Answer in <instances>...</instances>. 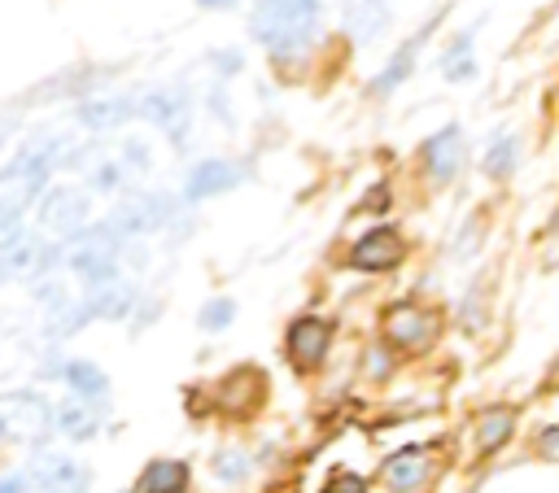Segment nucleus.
<instances>
[{"mask_svg":"<svg viewBox=\"0 0 559 493\" xmlns=\"http://www.w3.org/2000/svg\"><path fill=\"white\" fill-rule=\"evenodd\" d=\"M323 22L319 0H253L249 13V35L271 52V57H297L314 44Z\"/></svg>","mask_w":559,"mask_h":493,"instance_id":"f257e3e1","label":"nucleus"},{"mask_svg":"<svg viewBox=\"0 0 559 493\" xmlns=\"http://www.w3.org/2000/svg\"><path fill=\"white\" fill-rule=\"evenodd\" d=\"M57 428V410L39 393H0V436L39 445Z\"/></svg>","mask_w":559,"mask_h":493,"instance_id":"f03ea898","label":"nucleus"},{"mask_svg":"<svg viewBox=\"0 0 559 493\" xmlns=\"http://www.w3.org/2000/svg\"><path fill=\"white\" fill-rule=\"evenodd\" d=\"M114 253H118V240H114L109 227L79 231V236L66 244V262H70V270H74L87 288H100V284L118 279V262H114Z\"/></svg>","mask_w":559,"mask_h":493,"instance_id":"7ed1b4c3","label":"nucleus"},{"mask_svg":"<svg viewBox=\"0 0 559 493\" xmlns=\"http://www.w3.org/2000/svg\"><path fill=\"white\" fill-rule=\"evenodd\" d=\"M437 332H441V314L419 305V301H397V305L384 310V340L402 353L428 349L437 340Z\"/></svg>","mask_w":559,"mask_h":493,"instance_id":"20e7f679","label":"nucleus"},{"mask_svg":"<svg viewBox=\"0 0 559 493\" xmlns=\"http://www.w3.org/2000/svg\"><path fill=\"white\" fill-rule=\"evenodd\" d=\"M26 484H31V493H87L92 476H87V467L74 462L70 454L44 449V454H35V462H31V471H26Z\"/></svg>","mask_w":559,"mask_h":493,"instance_id":"39448f33","label":"nucleus"},{"mask_svg":"<svg viewBox=\"0 0 559 493\" xmlns=\"http://www.w3.org/2000/svg\"><path fill=\"white\" fill-rule=\"evenodd\" d=\"M135 105H140V113H144L148 122H157V127L166 131L170 144H183V140H188V131H192V109H188V92H183V87H153V92H144Z\"/></svg>","mask_w":559,"mask_h":493,"instance_id":"423d86ee","label":"nucleus"},{"mask_svg":"<svg viewBox=\"0 0 559 493\" xmlns=\"http://www.w3.org/2000/svg\"><path fill=\"white\" fill-rule=\"evenodd\" d=\"M284 349H288V362L297 371H314L328 358V349H332V323L319 318V314L293 318L288 332H284Z\"/></svg>","mask_w":559,"mask_h":493,"instance_id":"0eeeda50","label":"nucleus"},{"mask_svg":"<svg viewBox=\"0 0 559 493\" xmlns=\"http://www.w3.org/2000/svg\"><path fill=\"white\" fill-rule=\"evenodd\" d=\"M402 257H406V240H402V231H397V227H389V223L371 227V231H367V236H358V240H354V249H349V266H354V270H367V275L393 270Z\"/></svg>","mask_w":559,"mask_h":493,"instance_id":"6e6552de","label":"nucleus"},{"mask_svg":"<svg viewBox=\"0 0 559 493\" xmlns=\"http://www.w3.org/2000/svg\"><path fill=\"white\" fill-rule=\"evenodd\" d=\"M245 179V166L240 161H227V157H205L188 170L183 179V201H205V196H223L231 192L236 183Z\"/></svg>","mask_w":559,"mask_h":493,"instance_id":"1a4fd4ad","label":"nucleus"},{"mask_svg":"<svg viewBox=\"0 0 559 493\" xmlns=\"http://www.w3.org/2000/svg\"><path fill=\"white\" fill-rule=\"evenodd\" d=\"M162 223H170V201L166 196H153V192H135V196H127L114 209L109 231L114 236H135V231H153Z\"/></svg>","mask_w":559,"mask_h":493,"instance_id":"9d476101","label":"nucleus"},{"mask_svg":"<svg viewBox=\"0 0 559 493\" xmlns=\"http://www.w3.org/2000/svg\"><path fill=\"white\" fill-rule=\"evenodd\" d=\"M380 480H384L389 493H419V489L432 480V458H428V449L406 445V449L389 454L384 467H380Z\"/></svg>","mask_w":559,"mask_h":493,"instance_id":"9b49d317","label":"nucleus"},{"mask_svg":"<svg viewBox=\"0 0 559 493\" xmlns=\"http://www.w3.org/2000/svg\"><path fill=\"white\" fill-rule=\"evenodd\" d=\"M419 161H424L432 183H450L459 175V166H463V131L450 122L437 135H428L424 148H419Z\"/></svg>","mask_w":559,"mask_h":493,"instance_id":"f8f14e48","label":"nucleus"},{"mask_svg":"<svg viewBox=\"0 0 559 493\" xmlns=\"http://www.w3.org/2000/svg\"><path fill=\"white\" fill-rule=\"evenodd\" d=\"M515 423H520L515 406H485V410H476V419H472V445H476V454L480 458L498 454L515 436Z\"/></svg>","mask_w":559,"mask_h":493,"instance_id":"ddd939ff","label":"nucleus"},{"mask_svg":"<svg viewBox=\"0 0 559 493\" xmlns=\"http://www.w3.org/2000/svg\"><path fill=\"white\" fill-rule=\"evenodd\" d=\"M83 218H87V196L79 188H52L39 205V223L52 227V231H83Z\"/></svg>","mask_w":559,"mask_h":493,"instance_id":"4468645a","label":"nucleus"},{"mask_svg":"<svg viewBox=\"0 0 559 493\" xmlns=\"http://www.w3.org/2000/svg\"><path fill=\"white\" fill-rule=\"evenodd\" d=\"M135 109H140V105L127 100V96H96V100H83V105H79V122H83L87 131H109V127L127 122Z\"/></svg>","mask_w":559,"mask_h":493,"instance_id":"2eb2a0df","label":"nucleus"},{"mask_svg":"<svg viewBox=\"0 0 559 493\" xmlns=\"http://www.w3.org/2000/svg\"><path fill=\"white\" fill-rule=\"evenodd\" d=\"M96 428H100V406L96 401H83V397H66L61 401V410H57V432L61 436L87 441Z\"/></svg>","mask_w":559,"mask_h":493,"instance_id":"dca6fc26","label":"nucleus"},{"mask_svg":"<svg viewBox=\"0 0 559 493\" xmlns=\"http://www.w3.org/2000/svg\"><path fill=\"white\" fill-rule=\"evenodd\" d=\"M57 375L74 388V397H83V401H96L100 406V397L109 393V380H105V371L96 366V362H83V358H70L66 366H57Z\"/></svg>","mask_w":559,"mask_h":493,"instance_id":"f3484780","label":"nucleus"},{"mask_svg":"<svg viewBox=\"0 0 559 493\" xmlns=\"http://www.w3.org/2000/svg\"><path fill=\"white\" fill-rule=\"evenodd\" d=\"M188 489V462L179 458H157L140 471V493H183Z\"/></svg>","mask_w":559,"mask_h":493,"instance_id":"a211bd4d","label":"nucleus"},{"mask_svg":"<svg viewBox=\"0 0 559 493\" xmlns=\"http://www.w3.org/2000/svg\"><path fill=\"white\" fill-rule=\"evenodd\" d=\"M345 26L358 39H371L389 26V0H345Z\"/></svg>","mask_w":559,"mask_h":493,"instance_id":"6ab92c4d","label":"nucleus"},{"mask_svg":"<svg viewBox=\"0 0 559 493\" xmlns=\"http://www.w3.org/2000/svg\"><path fill=\"white\" fill-rule=\"evenodd\" d=\"M419 39L424 35H415V39H406L393 57H389V65L376 74V83H371V92L376 96H393L397 92V83H406V74H411V65H415V48H419Z\"/></svg>","mask_w":559,"mask_h":493,"instance_id":"aec40b11","label":"nucleus"},{"mask_svg":"<svg viewBox=\"0 0 559 493\" xmlns=\"http://www.w3.org/2000/svg\"><path fill=\"white\" fill-rule=\"evenodd\" d=\"M83 301H87V310H92V314H105V318H122V314H127V305L135 301V292H131V284H122V279H109V284L92 288Z\"/></svg>","mask_w":559,"mask_h":493,"instance_id":"412c9836","label":"nucleus"},{"mask_svg":"<svg viewBox=\"0 0 559 493\" xmlns=\"http://www.w3.org/2000/svg\"><path fill=\"white\" fill-rule=\"evenodd\" d=\"M441 74H445L450 83H467V79L476 74V57H472V31L454 35V44H450V48H445V57H441Z\"/></svg>","mask_w":559,"mask_h":493,"instance_id":"4be33fe9","label":"nucleus"},{"mask_svg":"<svg viewBox=\"0 0 559 493\" xmlns=\"http://www.w3.org/2000/svg\"><path fill=\"white\" fill-rule=\"evenodd\" d=\"M515 161H520V140L515 135H493V144L485 153V175L489 179H507L515 170Z\"/></svg>","mask_w":559,"mask_h":493,"instance_id":"5701e85b","label":"nucleus"},{"mask_svg":"<svg viewBox=\"0 0 559 493\" xmlns=\"http://www.w3.org/2000/svg\"><path fill=\"white\" fill-rule=\"evenodd\" d=\"M231 318H236V301L231 297H210L201 305V314H197L201 332H223V327H231Z\"/></svg>","mask_w":559,"mask_h":493,"instance_id":"b1692460","label":"nucleus"},{"mask_svg":"<svg viewBox=\"0 0 559 493\" xmlns=\"http://www.w3.org/2000/svg\"><path fill=\"white\" fill-rule=\"evenodd\" d=\"M214 467H218V480H245L249 476V454L245 449H223L214 458Z\"/></svg>","mask_w":559,"mask_h":493,"instance_id":"393cba45","label":"nucleus"},{"mask_svg":"<svg viewBox=\"0 0 559 493\" xmlns=\"http://www.w3.org/2000/svg\"><path fill=\"white\" fill-rule=\"evenodd\" d=\"M533 454L542 462H559V423H546L537 436H533Z\"/></svg>","mask_w":559,"mask_h":493,"instance_id":"a878e982","label":"nucleus"},{"mask_svg":"<svg viewBox=\"0 0 559 493\" xmlns=\"http://www.w3.org/2000/svg\"><path fill=\"white\" fill-rule=\"evenodd\" d=\"M323 493H367V480H362L358 471H336V476L323 484Z\"/></svg>","mask_w":559,"mask_h":493,"instance_id":"bb28decb","label":"nucleus"},{"mask_svg":"<svg viewBox=\"0 0 559 493\" xmlns=\"http://www.w3.org/2000/svg\"><path fill=\"white\" fill-rule=\"evenodd\" d=\"M118 179H122V166H118V161H100V166L92 170V188H100V192H109Z\"/></svg>","mask_w":559,"mask_h":493,"instance_id":"cd10ccee","label":"nucleus"},{"mask_svg":"<svg viewBox=\"0 0 559 493\" xmlns=\"http://www.w3.org/2000/svg\"><path fill=\"white\" fill-rule=\"evenodd\" d=\"M122 153H127L122 161H127L131 170H135V166H140V170H148V148H144V144H135V140H131V144H127Z\"/></svg>","mask_w":559,"mask_h":493,"instance_id":"c85d7f7f","label":"nucleus"},{"mask_svg":"<svg viewBox=\"0 0 559 493\" xmlns=\"http://www.w3.org/2000/svg\"><path fill=\"white\" fill-rule=\"evenodd\" d=\"M214 65H218V74H236L245 65V57L240 52H223V57H214Z\"/></svg>","mask_w":559,"mask_h":493,"instance_id":"c756f323","label":"nucleus"},{"mask_svg":"<svg viewBox=\"0 0 559 493\" xmlns=\"http://www.w3.org/2000/svg\"><path fill=\"white\" fill-rule=\"evenodd\" d=\"M26 489V476H0V493H22Z\"/></svg>","mask_w":559,"mask_h":493,"instance_id":"7c9ffc66","label":"nucleus"},{"mask_svg":"<svg viewBox=\"0 0 559 493\" xmlns=\"http://www.w3.org/2000/svg\"><path fill=\"white\" fill-rule=\"evenodd\" d=\"M542 388H546V393H559V353H555V362H550V371H546Z\"/></svg>","mask_w":559,"mask_h":493,"instance_id":"2f4dec72","label":"nucleus"},{"mask_svg":"<svg viewBox=\"0 0 559 493\" xmlns=\"http://www.w3.org/2000/svg\"><path fill=\"white\" fill-rule=\"evenodd\" d=\"M197 4H201V9H231L236 0H197Z\"/></svg>","mask_w":559,"mask_h":493,"instance_id":"473e14b6","label":"nucleus"}]
</instances>
